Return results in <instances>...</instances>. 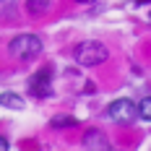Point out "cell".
Listing matches in <instances>:
<instances>
[{"label": "cell", "mask_w": 151, "mask_h": 151, "mask_svg": "<svg viewBox=\"0 0 151 151\" xmlns=\"http://www.w3.org/2000/svg\"><path fill=\"white\" fill-rule=\"evenodd\" d=\"M8 50H11V55L16 60H34L42 52V39L37 34H18V37L11 39Z\"/></svg>", "instance_id": "cell-1"}, {"label": "cell", "mask_w": 151, "mask_h": 151, "mask_svg": "<svg viewBox=\"0 0 151 151\" xmlns=\"http://www.w3.org/2000/svg\"><path fill=\"white\" fill-rule=\"evenodd\" d=\"M107 58H109V52H107V47L102 45V42L89 39V42H81V45L76 47V63H78V65H86V68L102 65Z\"/></svg>", "instance_id": "cell-2"}, {"label": "cell", "mask_w": 151, "mask_h": 151, "mask_svg": "<svg viewBox=\"0 0 151 151\" xmlns=\"http://www.w3.org/2000/svg\"><path fill=\"white\" fill-rule=\"evenodd\" d=\"M107 115H109V120H112V122H122V125H128V122L136 120L138 104H133L130 99H115L112 104L107 107Z\"/></svg>", "instance_id": "cell-3"}, {"label": "cell", "mask_w": 151, "mask_h": 151, "mask_svg": "<svg viewBox=\"0 0 151 151\" xmlns=\"http://www.w3.org/2000/svg\"><path fill=\"white\" fill-rule=\"evenodd\" d=\"M29 91L34 96H39V99H45L52 94V70L50 68H42L39 73H34L29 78Z\"/></svg>", "instance_id": "cell-4"}, {"label": "cell", "mask_w": 151, "mask_h": 151, "mask_svg": "<svg viewBox=\"0 0 151 151\" xmlns=\"http://www.w3.org/2000/svg\"><path fill=\"white\" fill-rule=\"evenodd\" d=\"M83 143H86L89 149H109V141H107L104 133H99V130H89L86 138H83Z\"/></svg>", "instance_id": "cell-5"}, {"label": "cell", "mask_w": 151, "mask_h": 151, "mask_svg": "<svg viewBox=\"0 0 151 151\" xmlns=\"http://www.w3.org/2000/svg\"><path fill=\"white\" fill-rule=\"evenodd\" d=\"M0 107H8V109H24V99L13 94V91H5L0 94Z\"/></svg>", "instance_id": "cell-6"}, {"label": "cell", "mask_w": 151, "mask_h": 151, "mask_svg": "<svg viewBox=\"0 0 151 151\" xmlns=\"http://www.w3.org/2000/svg\"><path fill=\"white\" fill-rule=\"evenodd\" d=\"M26 8H29V13L42 16L50 11V0H26Z\"/></svg>", "instance_id": "cell-7"}, {"label": "cell", "mask_w": 151, "mask_h": 151, "mask_svg": "<svg viewBox=\"0 0 151 151\" xmlns=\"http://www.w3.org/2000/svg\"><path fill=\"white\" fill-rule=\"evenodd\" d=\"M138 115H141L143 120H151V96H146V99L138 102Z\"/></svg>", "instance_id": "cell-8"}, {"label": "cell", "mask_w": 151, "mask_h": 151, "mask_svg": "<svg viewBox=\"0 0 151 151\" xmlns=\"http://www.w3.org/2000/svg\"><path fill=\"white\" fill-rule=\"evenodd\" d=\"M76 120L73 117H68V115H58V117H52V128H73Z\"/></svg>", "instance_id": "cell-9"}, {"label": "cell", "mask_w": 151, "mask_h": 151, "mask_svg": "<svg viewBox=\"0 0 151 151\" xmlns=\"http://www.w3.org/2000/svg\"><path fill=\"white\" fill-rule=\"evenodd\" d=\"M5 149H8V141H5V138L0 136V151H5Z\"/></svg>", "instance_id": "cell-10"}, {"label": "cell", "mask_w": 151, "mask_h": 151, "mask_svg": "<svg viewBox=\"0 0 151 151\" xmlns=\"http://www.w3.org/2000/svg\"><path fill=\"white\" fill-rule=\"evenodd\" d=\"M78 3H94V0H78Z\"/></svg>", "instance_id": "cell-11"}]
</instances>
